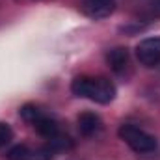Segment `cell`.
Masks as SVG:
<instances>
[{
  "label": "cell",
  "instance_id": "1",
  "mask_svg": "<svg viewBox=\"0 0 160 160\" xmlns=\"http://www.w3.org/2000/svg\"><path fill=\"white\" fill-rule=\"evenodd\" d=\"M71 91L77 97L89 99V101L99 102V104H108L116 97V86L108 78H102V77H97V78L77 77L71 82Z\"/></svg>",
  "mask_w": 160,
  "mask_h": 160
},
{
  "label": "cell",
  "instance_id": "2",
  "mask_svg": "<svg viewBox=\"0 0 160 160\" xmlns=\"http://www.w3.org/2000/svg\"><path fill=\"white\" fill-rule=\"evenodd\" d=\"M118 134L134 153H142V155L153 153L157 149V145H158L155 136L147 134L145 130H142V128H138L134 125H121Z\"/></svg>",
  "mask_w": 160,
  "mask_h": 160
},
{
  "label": "cell",
  "instance_id": "3",
  "mask_svg": "<svg viewBox=\"0 0 160 160\" xmlns=\"http://www.w3.org/2000/svg\"><path fill=\"white\" fill-rule=\"evenodd\" d=\"M136 58L145 67H155L160 63V36L147 38L136 45Z\"/></svg>",
  "mask_w": 160,
  "mask_h": 160
},
{
  "label": "cell",
  "instance_id": "4",
  "mask_svg": "<svg viewBox=\"0 0 160 160\" xmlns=\"http://www.w3.org/2000/svg\"><path fill=\"white\" fill-rule=\"evenodd\" d=\"M82 11L89 19H104L116 9V0H82Z\"/></svg>",
  "mask_w": 160,
  "mask_h": 160
},
{
  "label": "cell",
  "instance_id": "5",
  "mask_svg": "<svg viewBox=\"0 0 160 160\" xmlns=\"http://www.w3.org/2000/svg\"><path fill=\"white\" fill-rule=\"evenodd\" d=\"M77 123H78L80 134L86 136V138L95 136V134H99L102 130V121L93 112H82L78 116V119H77Z\"/></svg>",
  "mask_w": 160,
  "mask_h": 160
},
{
  "label": "cell",
  "instance_id": "6",
  "mask_svg": "<svg viewBox=\"0 0 160 160\" xmlns=\"http://www.w3.org/2000/svg\"><path fill=\"white\" fill-rule=\"evenodd\" d=\"M106 62L114 73H123L128 65V50L123 47H116L106 54Z\"/></svg>",
  "mask_w": 160,
  "mask_h": 160
},
{
  "label": "cell",
  "instance_id": "7",
  "mask_svg": "<svg viewBox=\"0 0 160 160\" xmlns=\"http://www.w3.org/2000/svg\"><path fill=\"white\" fill-rule=\"evenodd\" d=\"M19 116L26 121V123H30V125L34 127V125H36L39 119H43L47 114L41 110L39 106H36V104H30V102H28V104H22V106L19 108Z\"/></svg>",
  "mask_w": 160,
  "mask_h": 160
},
{
  "label": "cell",
  "instance_id": "8",
  "mask_svg": "<svg viewBox=\"0 0 160 160\" xmlns=\"http://www.w3.org/2000/svg\"><path fill=\"white\" fill-rule=\"evenodd\" d=\"M34 128L38 130V134L43 136V138H47V140H50V138H54V136H58L60 132H58V125H56V121L50 119L48 116H45L43 119H39L36 125H34Z\"/></svg>",
  "mask_w": 160,
  "mask_h": 160
},
{
  "label": "cell",
  "instance_id": "9",
  "mask_svg": "<svg viewBox=\"0 0 160 160\" xmlns=\"http://www.w3.org/2000/svg\"><path fill=\"white\" fill-rule=\"evenodd\" d=\"M30 155H32V151L26 145H15V147H11L8 151L6 158L8 160H30Z\"/></svg>",
  "mask_w": 160,
  "mask_h": 160
},
{
  "label": "cell",
  "instance_id": "10",
  "mask_svg": "<svg viewBox=\"0 0 160 160\" xmlns=\"http://www.w3.org/2000/svg\"><path fill=\"white\" fill-rule=\"evenodd\" d=\"M13 138V130L8 123H2L0 121V147H4L6 143H9Z\"/></svg>",
  "mask_w": 160,
  "mask_h": 160
}]
</instances>
